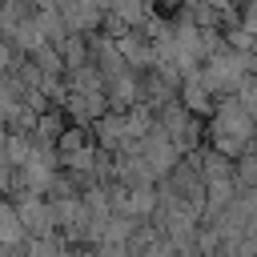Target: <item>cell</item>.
I'll return each instance as SVG.
<instances>
[{
	"mask_svg": "<svg viewBox=\"0 0 257 257\" xmlns=\"http://www.w3.org/2000/svg\"><path fill=\"white\" fill-rule=\"evenodd\" d=\"M104 100H108L112 112H128L133 104L145 100V92H141V76L128 72V68L116 72V76H108V80H104Z\"/></svg>",
	"mask_w": 257,
	"mask_h": 257,
	"instance_id": "4",
	"label": "cell"
},
{
	"mask_svg": "<svg viewBox=\"0 0 257 257\" xmlns=\"http://www.w3.org/2000/svg\"><path fill=\"white\" fill-rule=\"evenodd\" d=\"M137 153H141L145 169H149V173H153L157 181H165V177L173 173V165L181 161L177 145H173V141H169V137H165V133H161L157 124H153V128H149V133H145V137L137 141Z\"/></svg>",
	"mask_w": 257,
	"mask_h": 257,
	"instance_id": "3",
	"label": "cell"
},
{
	"mask_svg": "<svg viewBox=\"0 0 257 257\" xmlns=\"http://www.w3.org/2000/svg\"><path fill=\"white\" fill-rule=\"evenodd\" d=\"M92 257H128V249L124 245H96Z\"/></svg>",
	"mask_w": 257,
	"mask_h": 257,
	"instance_id": "9",
	"label": "cell"
},
{
	"mask_svg": "<svg viewBox=\"0 0 257 257\" xmlns=\"http://www.w3.org/2000/svg\"><path fill=\"white\" fill-rule=\"evenodd\" d=\"M233 100H237V104L257 120V76H245V80H241V88L233 92Z\"/></svg>",
	"mask_w": 257,
	"mask_h": 257,
	"instance_id": "8",
	"label": "cell"
},
{
	"mask_svg": "<svg viewBox=\"0 0 257 257\" xmlns=\"http://www.w3.org/2000/svg\"><path fill=\"white\" fill-rule=\"evenodd\" d=\"M88 40V64L108 80V76H116V72H124V60H120V48H116V40L112 36H104V32H92V36H84Z\"/></svg>",
	"mask_w": 257,
	"mask_h": 257,
	"instance_id": "5",
	"label": "cell"
},
{
	"mask_svg": "<svg viewBox=\"0 0 257 257\" xmlns=\"http://www.w3.org/2000/svg\"><path fill=\"white\" fill-rule=\"evenodd\" d=\"M8 201H12V213H16L20 229H24V237H48V233H56V229H52V209H48V197L20 193V189H16Z\"/></svg>",
	"mask_w": 257,
	"mask_h": 257,
	"instance_id": "2",
	"label": "cell"
},
{
	"mask_svg": "<svg viewBox=\"0 0 257 257\" xmlns=\"http://www.w3.org/2000/svg\"><path fill=\"white\" fill-rule=\"evenodd\" d=\"M56 12H60V20H64V28L72 36H92L100 28V20H104L100 4H56Z\"/></svg>",
	"mask_w": 257,
	"mask_h": 257,
	"instance_id": "6",
	"label": "cell"
},
{
	"mask_svg": "<svg viewBox=\"0 0 257 257\" xmlns=\"http://www.w3.org/2000/svg\"><path fill=\"white\" fill-rule=\"evenodd\" d=\"M253 133H257V120L233 96H225V100L213 104L209 124H205V137H209V149L213 153H221L225 161H237V157H245V141Z\"/></svg>",
	"mask_w": 257,
	"mask_h": 257,
	"instance_id": "1",
	"label": "cell"
},
{
	"mask_svg": "<svg viewBox=\"0 0 257 257\" xmlns=\"http://www.w3.org/2000/svg\"><path fill=\"white\" fill-rule=\"evenodd\" d=\"M245 157H257V133H253V137L245 141Z\"/></svg>",
	"mask_w": 257,
	"mask_h": 257,
	"instance_id": "10",
	"label": "cell"
},
{
	"mask_svg": "<svg viewBox=\"0 0 257 257\" xmlns=\"http://www.w3.org/2000/svg\"><path fill=\"white\" fill-rule=\"evenodd\" d=\"M60 64H64V72H72V68H80V64H88V40L84 36H68L60 48Z\"/></svg>",
	"mask_w": 257,
	"mask_h": 257,
	"instance_id": "7",
	"label": "cell"
}]
</instances>
